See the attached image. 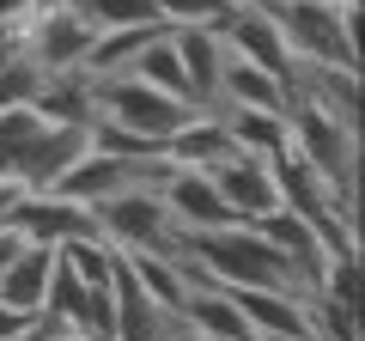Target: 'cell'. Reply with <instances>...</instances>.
Segmentation results:
<instances>
[{
	"mask_svg": "<svg viewBox=\"0 0 365 341\" xmlns=\"http://www.w3.org/2000/svg\"><path fill=\"white\" fill-rule=\"evenodd\" d=\"M182 256L195 263V275L207 287H274V292H317V275L287 256L280 244L256 232V225H213V232H182Z\"/></svg>",
	"mask_w": 365,
	"mask_h": 341,
	"instance_id": "6da1fadb",
	"label": "cell"
},
{
	"mask_svg": "<svg viewBox=\"0 0 365 341\" xmlns=\"http://www.w3.org/2000/svg\"><path fill=\"white\" fill-rule=\"evenodd\" d=\"M268 13L299 67H359V0H280Z\"/></svg>",
	"mask_w": 365,
	"mask_h": 341,
	"instance_id": "7a4b0ae2",
	"label": "cell"
},
{
	"mask_svg": "<svg viewBox=\"0 0 365 341\" xmlns=\"http://www.w3.org/2000/svg\"><path fill=\"white\" fill-rule=\"evenodd\" d=\"M91 225H98V238H104L116 256H128V250H165V256H177L182 250V225L170 220V208L158 201V177L91 201Z\"/></svg>",
	"mask_w": 365,
	"mask_h": 341,
	"instance_id": "3957f363",
	"label": "cell"
},
{
	"mask_svg": "<svg viewBox=\"0 0 365 341\" xmlns=\"http://www.w3.org/2000/svg\"><path fill=\"white\" fill-rule=\"evenodd\" d=\"M91 104H98L104 122H122L134 134H153V141H170L182 122L195 116L182 98L158 92V86H146L134 73H91Z\"/></svg>",
	"mask_w": 365,
	"mask_h": 341,
	"instance_id": "277c9868",
	"label": "cell"
},
{
	"mask_svg": "<svg viewBox=\"0 0 365 341\" xmlns=\"http://www.w3.org/2000/svg\"><path fill=\"white\" fill-rule=\"evenodd\" d=\"M287 134L341 195H359V128L335 122L329 110H317L311 98H292L287 104Z\"/></svg>",
	"mask_w": 365,
	"mask_h": 341,
	"instance_id": "5b68a950",
	"label": "cell"
},
{
	"mask_svg": "<svg viewBox=\"0 0 365 341\" xmlns=\"http://www.w3.org/2000/svg\"><path fill=\"white\" fill-rule=\"evenodd\" d=\"M91 19L79 13L73 0H37L25 19H19V49L43 67V73H67V67H86L91 55Z\"/></svg>",
	"mask_w": 365,
	"mask_h": 341,
	"instance_id": "8992f818",
	"label": "cell"
},
{
	"mask_svg": "<svg viewBox=\"0 0 365 341\" xmlns=\"http://www.w3.org/2000/svg\"><path fill=\"white\" fill-rule=\"evenodd\" d=\"M220 37H225V49H232L237 61H250V67H268L274 79H287V86H292L299 61L287 55V37H280V25H274V13L262 6V0H237L232 13L220 19Z\"/></svg>",
	"mask_w": 365,
	"mask_h": 341,
	"instance_id": "52a82bcc",
	"label": "cell"
},
{
	"mask_svg": "<svg viewBox=\"0 0 365 341\" xmlns=\"http://www.w3.org/2000/svg\"><path fill=\"white\" fill-rule=\"evenodd\" d=\"M158 201L170 208V220H177L182 232L237 225L232 208H225V195L213 189V177H207V170H195V165H165V170H158Z\"/></svg>",
	"mask_w": 365,
	"mask_h": 341,
	"instance_id": "ba28073f",
	"label": "cell"
},
{
	"mask_svg": "<svg viewBox=\"0 0 365 341\" xmlns=\"http://www.w3.org/2000/svg\"><path fill=\"white\" fill-rule=\"evenodd\" d=\"M6 225H13L19 238H31V244H67V238L98 232L86 201H67V195H55V189H25V195L13 201V213H6Z\"/></svg>",
	"mask_w": 365,
	"mask_h": 341,
	"instance_id": "9c48e42d",
	"label": "cell"
},
{
	"mask_svg": "<svg viewBox=\"0 0 365 341\" xmlns=\"http://www.w3.org/2000/svg\"><path fill=\"white\" fill-rule=\"evenodd\" d=\"M207 177H213V189L225 195V208H232L237 225H250V220H262L268 208H280V183H274L268 158H256V153H225Z\"/></svg>",
	"mask_w": 365,
	"mask_h": 341,
	"instance_id": "30bf717a",
	"label": "cell"
},
{
	"mask_svg": "<svg viewBox=\"0 0 365 341\" xmlns=\"http://www.w3.org/2000/svg\"><path fill=\"white\" fill-rule=\"evenodd\" d=\"M170 43H177L182 79H189V110H220V73H225L220 25H177Z\"/></svg>",
	"mask_w": 365,
	"mask_h": 341,
	"instance_id": "8fae6325",
	"label": "cell"
},
{
	"mask_svg": "<svg viewBox=\"0 0 365 341\" xmlns=\"http://www.w3.org/2000/svg\"><path fill=\"white\" fill-rule=\"evenodd\" d=\"M49 275H55V244H19L0 268V305H13V311L37 317L43 311V292H49Z\"/></svg>",
	"mask_w": 365,
	"mask_h": 341,
	"instance_id": "7c38bea8",
	"label": "cell"
},
{
	"mask_svg": "<svg viewBox=\"0 0 365 341\" xmlns=\"http://www.w3.org/2000/svg\"><path fill=\"white\" fill-rule=\"evenodd\" d=\"M110 287H116V341H177V317L146 299L122 256H116V280Z\"/></svg>",
	"mask_w": 365,
	"mask_h": 341,
	"instance_id": "4fadbf2b",
	"label": "cell"
},
{
	"mask_svg": "<svg viewBox=\"0 0 365 341\" xmlns=\"http://www.w3.org/2000/svg\"><path fill=\"white\" fill-rule=\"evenodd\" d=\"M225 104H244V110H274V116H287L292 104V86L287 79H274L268 67H250L225 49V73H220V110Z\"/></svg>",
	"mask_w": 365,
	"mask_h": 341,
	"instance_id": "5bb4252c",
	"label": "cell"
},
{
	"mask_svg": "<svg viewBox=\"0 0 365 341\" xmlns=\"http://www.w3.org/2000/svg\"><path fill=\"white\" fill-rule=\"evenodd\" d=\"M225 153H237L232 134H225L220 110H195V116L182 122L177 134L165 141V165H195V170H213Z\"/></svg>",
	"mask_w": 365,
	"mask_h": 341,
	"instance_id": "9a60e30c",
	"label": "cell"
},
{
	"mask_svg": "<svg viewBox=\"0 0 365 341\" xmlns=\"http://www.w3.org/2000/svg\"><path fill=\"white\" fill-rule=\"evenodd\" d=\"M220 122H225V134H232V146H237V153H256V158H274L280 146L292 141V134H287V116H274V110H244V104H225V110H220Z\"/></svg>",
	"mask_w": 365,
	"mask_h": 341,
	"instance_id": "2e32d148",
	"label": "cell"
},
{
	"mask_svg": "<svg viewBox=\"0 0 365 341\" xmlns=\"http://www.w3.org/2000/svg\"><path fill=\"white\" fill-rule=\"evenodd\" d=\"M158 31H165V19H158V25H110V31H98V37H91V55H86V73H122Z\"/></svg>",
	"mask_w": 365,
	"mask_h": 341,
	"instance_id": "e0dca14e",
	"label": "cell"
},
{
	"mask_svg": "<svg viewBox=\"0 0 365 341\" xmlns=\"http://www.w3.org/2000/svg\"><path fill=\"white\" fill-rule=\"evenodd\" d=\"M122 73H134V79H146V86H158V92H170V98H182V104H189V79H182V61H177V43H170V25L158 31V37L146 43V49L134 55Z\"/></svg>",
	"mask_w": 365,
	"mask_h": 341,
	"instance_id": "ac0fdd59",
	"label": "cell"
},
{
	"mask_svg": "<svg viewBox=\"0 0 365 341\" xmlns=\"http://www.w3.org/2000/svg\"><path fill=\"white\" fill-rule=\"evenodd\" d=\"M73 6L91 19V31H110V25H158V0H73Z\"/></svg>",
	"mask_w": 365,
	"mask_h": 341,
	"instance_id": "d6986e66",
	"label": "cell"
},
{
	"mask_svg": "<svg viewBox=\"0 0 365 341\" xmlns=\"http://www.w3.org/2000/svg\"><path fill=\"white\" fill-rule=\"evenodd\" d=\"M37 86H43V67L31 61L25 49L0 61V110H19V104H31V98H37Z\"/></svg>",
	"mask_w": 365,
	"mask_h": 341,
	"instance_id": "ffe728a7",
	"label": "cell"
},
{
	"mask_svg": "<svg viewBox=\"0 0 365 341\" xmlns=\"http://www.w3.org/2000/svg\"><path fill=\"white\" fill-rule=\"evenodd\" d=\"M232 6L237 0H158V19H165L170 31L177 25H220Z\"/></svg>",
	"mask_w": 365,
	"mask_h": 341,
	"instance_id": "44dd1931",
	"label": "cell"
},
{
	"mask_svg": "<svg viewBox=\"0 0 365 341\" xmlns=\"http://www.w3.org/2000/svg\"><path fill=\"white\" fill-rule=\"evenodd\" d=\"M25 329H31V317H25V311H13V305H0V341L25 335Z\"/></svg>",
	"mask_w": 365,
	"mask_h": 341,
	"instance_id": "7402d4cb",
	"label": "cell"
},
{
	"mask_svg": "<svg viewBox=\"0 0 365 341\" xmlns=\"http://www.w3.org/2000/svg\"><path fill=\"white\" fill-rule=\"evenodd\" d=\"M31 6H37V0H0V25H19Z\"/></svg>",
	"mask_w": 365,
	"mask_h": 341,
	"instance_id": "603a6c76",
	"label": "cell"
},
{
	"mask_svg": "<svg viewBox=\"0 0 365 341\" xmlns=\"http://www.w3.org/2000/svg\"><path fill=\"white\" fill-rule=\"evenodd\" d=\"M19 244H25V238H19V232H13V225H0V268H6V256H13V250H19Z\"/></svg>",
	"mask_w": 365,
	"mask_h": 341,
	"instance_id": "cb8c5ba5",
	"label": "cell"
},
{
	"mask_svg": "<svg viewBox=\"0 0 365 341\" xmlns=\"http://www.w3.org/2000/svg\"><path fill=\"white\" fill-rule=\"evenodd\" d=\"M6 55H19V25H0V61Z\"/></svg>",
	"mask_w": 365,
	"mask_h": 341,
	"instance_id": "d4e9b609",
	"label": "cell"
},
{
	"mask_svg": "<svg viewBox=\"0 0 365 341\" xmlns=\"http://www.w3.org/2000/svg\"><path fill=\"white\" fill-rule=\"evenodd\" d=\"M61 341H91V335H79V329H73V335H61Z\"/></svg>",
	"mask_w": 365,
	"mask_h": 341,
	"instance_id": "484cf974",
	"label": "cell"
},
{
	"mask_svg": "<svg viewBox=\"0 0 365 341\" xmlns=\"http://www.w3.org/2000/svg\"><path fill=\"white\" fill-rule=\"evenodd\" d=\"M13 341H43V335H31V329H25V335H13Z\"/></svg>",
	"mask_w": 365,
	"mask_h": 341,
	"instance_id": "4316f807",
	"label": "cell"
},
{
	"mask_svg": "<svg viewBox=\"0 0 365 341\" xmlns=\"http://www.w3.org/2000/svg\"><path fill=\"white\" fill-rule=\"evenodd\" d=\"M262 6H280V0H262Z\"/></svg>",
	"mask_w": 365,
	"mask_h": 341,
	"instance_id": "83f0119b",
	"label": "cell"
}]
</instances>
